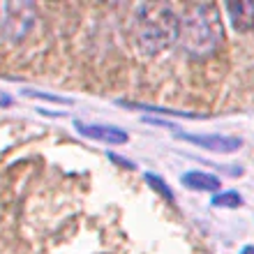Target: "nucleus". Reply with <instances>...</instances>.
Instances as JSON below:
<instances>
[{"instance_id":"0eeeda50","label":"nucleus","mask_w":254,"mask_h":254,"mask_svg":"<svg viewBox=\"0 0 254 254\" xmlns=\"http://www.w3.org/2000/svg\"><path fill=\"white\" fill-rule=\"evenodd\" d=\"M183 185L194 192H217L222 183L217 176L206 174V171H188L183 176Z\"/></svg>"},{"instance_id":"1a4fd4ad","label":"nucleus","mask_w":254,"mask_h":254,"mask_svg":"<svg viewBox=\"0 0 254 254\" xmlns=\"http://www.w3.org/2000/svg\"><path fill=\"white\" fill-rule=\"evenodd\" d=\"M146 181L150 183V185H153V188L157 190L160 194H164V196H167L169 201H174V194H171V190L167 188V183L162 181V178H157V176H153V174H148V176H146Z\"/></svg>"},{"instance_id":"7ed1b4c3","label":"nucleus","mask_w":254,"mask_h":254,"mask_svg":"<svg viewBox=\"0 0 254 254\" xmlns=\"http://www.w3.org/2000/svg\"><path fill=\"white\" fill-rule=\"evenodd\" d=\"M37 9L30 2H7L0 5V40L19 44L33 33Z\"/></svg>"},{"instance_id":"9d476101","label":"nucleus","mask_w":254,"mask_h":254,"mask_svg":"<svg viewBox=\"0 0 254 254\" xmlns=\"http://www.w3.org/2000/svg\"><path fill=\"white\" fill-rule=\"evenodd\" d=\"M28 97H40V100H49V102H61V104H67L65 97H56V95H47V93H37V90H28Z\"/></svg>"},{"instance_id":"423d86ee","label":"nucleus","mask_w":254,"mask_h":254,"mask_svg":"<svg viewBox=\"0 0 254 254\" xmlns=\"http://www.w3.org/2000/svg\"><path fill=\"white\" fill-rule=\"evenodd\" d=\"M227 12L236 30L248 33L254 28V2H229Z\"/></svg>"},{"instance_id":"f03ea898","label":"nucleus","mask_w":254,"mask_h":254,"mask_svg":"<svg viewBox=\"0 0 254 254\" xmlns=\"http://www.w3.org/2000/svg\"><path fill=\"white\" fill-rule=\"evenodd\" d=\"M181 19L167 5H141L132 23V42L146 58L162 54L178 42Z\"/></svg>"},{"instance_id":"f8f14e48","label":"nucleus","mask_w":254,"mask_h":254,"mask_svg":"<svg viewBox=\"0 0 254 254\" xmlns=\"http://www.w3.org/2000/svg\"><path fill=\"white\" fill-rule=\"evenodd\" d=\"M241 254H254V248H252V245H250V248H245Z\"/></svg>"},{"instance_id":"f257e3e1","label":"nucleus","mask_w":254,"mask_h":254,"mask_svg":"<svg viewBox=\"0 0 254 254\" xmlns=\"http://www.w3.org/2000/svg\"><path fill=\"white\" fill-rule=\"evenodd\" d=\"M222 40H224V26L220 19V7L213 2L188 7L178 30V42L185 54L196 61L210 58L220 49Z\"/></svg>"},{"instance_id":"20e7f679","label":"nucleus","mask_w":254,"mask_h":254,"mask_svg":"<svg viewBox=\"0 0 254 254\" xmlns=\"http://www.w3.org/2000/svg\"><path fill=\"white\" fill-rule=\"evenodd\" d=\"M181 139L190 141L194 146H201L213 153H236L241 150L243 141L236 136H224V134H181Z\"/></svg>"},{"instance_id":"6e6552de","label":"nucleus","mask_w":254,"mask_h":254,"mask_svg":"<svg viewBox=\"0 0 254 254\" xmlns=\"http://www.w3.org/2000/svg\"><path fill=\"white\" fill-rule=\"evenodd\" d=\"M243 203V196L238 192H222L217 196H213L215 208H238Z\"/></svg>"},{"instance_id":"9b49d317","label":"nucleus","mask_w":254,"mask_h":254,"mask_svg":"<svg viewBox=\"0 0 254 254\" xmlns=\"http://www.w3.org/2000/svg\"><path fill=\"white\" fill-rule=\"evenodd\" d=\"M0 104H2V107H9V104H12V97H7V95H0Z\"/></svg>"},{"instance_id":"39448f33","label":"nucleus","mask_w":254,"mask_h":254,"mask_svg":"<svg viewBox=\"0 0 254 254\" xmlns=\"http://www.w3.org/2000/svg\"><path fill=\"white\" fill-rule=\"evenodd\" d=\"M76 129L79 134L88 136L93 141H102V143H109V146H123L129 141L127 132H123L121 127L114 125H95V123H76Z\"/></svg>"}]
</instances>
